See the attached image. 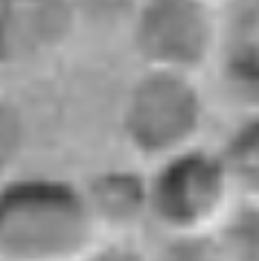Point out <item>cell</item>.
<instances>
[{
  "instance_id": "6",
  "label": "cell",
  "mask_w": 259,
  "mask_h": 261,
  "mask_svg": "<svg viewBox=\"0 0 259 261\" xmlns=\"http://www.w3.org/2000/svg\"><path fill=\"white\" fill-rule=\"evenodd\" d=\"M98 237L127 241L148 218L146 175L132 168H107L82 187Z\"/></svg>"
},
{
  "instance_id": "11",
  "label": "cell",
  "mask_w": 259,
  "mask_h": 261,
  "mask_svg": "<svg viewBox=\"0 0 259 261\" xmlns=\"http://www.w3.org/2000/svg\"><path fill=\"white\" fill-rule=\"evenodd\" d=\"M23 145V120L12 105L0 100V170L16 159Z\"/></svg>"
},
{
  "instance_id": "2",
  "label": "cell",
  "mask_w": 259,
  "mask_h": 261,
  "mask_svg": "<svg viewBox=\"0 0 259 261\" xmlns=\"http://www.w3.org/2000/svg\"><path fill=\"white\" fill-rule=\"evenodd\" d=\"M207 100L198 75L141 68L121 105V132L132 152L155 164L200 143Z\"/></svg>"
},
{
  "instance_id": "12",
  "label": "cell",
  "mask_w": 259,
  "mask_h": 261,
  "mask_svg": "<svg viewBox=\"0 0 259 261\" xmlns=\"http://www.w3.org/2000/svg\"><path fill=\"white\" fill-rule=\"evenodd\" d=\"M80 261H148V252H141L127 241L96 243Z\"/></svg>"
},
{
  "instance_id": "1",
  "label": "cell",
  "mask_w": 259,
  "mask_h": 261,
  "mask_svg": "<svg viewBox=\"0 0 259 261\" xmlns=\"http://www.w3.org/2000/svg\"><path fill=\"white\" fill-rule=\"evenodd\" d=\"M98 241L82 187L48 175L0 184L3 261H80Z\"/></svg>"
},
{
  "instance_id": "5",
  "label": "cell",
  "mask_w": 259,
  "mask_h": 261,
  "mask_svg": "<svg viewBox=\"0 0 259 261\" xmlns=\"http://www.w3.org/2000/svg\"><path fill=\"white\" fill-rule=\"evenodd\" d=\"M212 75L239 114L259 109V0H218Z\"/></svg>"
},
{
  "instance_id": "9",
  "label": "cell",
  "mask_w": 259,
  "mask_h": 261,
  "mask_svg": "<svg viewBox=\"0 0 259 261\" xmlns=\"http://www.w3.org/2000/svg\"><path fill=\"white\" fill-rule=\"evenodd\" d=\"M73 28L91 32H121L125 30L139 0H66Z\"/></svg>"
},
{
  "instance_id": "4",
  "label": "cell",
  "mask_w": 259,
  "mask_h": 261,
  "mask_svg": "<svg viewBox=\"0 0 259 261\" xmlns=\"http://www.w3.org/2000/svg\"><path fill=\"white\" fill-rule=\"evenodd\" d=\"M218 0H139L125 30L141 68L200 75L212 68Z\"/></svg>"
},
{
  "instance_id": "10",
  "label": "cell",
  "mask_w": 259,
  "mask_h": 261,
  "mask_svg": "<svg viewBox=\"0 0 259 261\" xmlns=\"http://www.w3.org/2000/svg\"><path fill=\"white\" fill-rule=\"evenodd\" d=\"M148 261H227L216 234H159Z\"/></svg>"
},
{
  "instance_id": "3",
  "label": "cell",
  "mask_w": 259,
  "mask_h": 261,
  "mask_svg": "<svg viewBox=\"0 0 259 261\" xmlns=\"http://www.w3.org/2000/svg\"><path fill=\"white\" fill-rule=\"evenodd\" d=\"M146 187L148 218L159 234H212L237 202L218 150L202 143L155 162Z\"/></svg>"
},
{
  "instance_id": "7",
  "label": "cell",
  "mask_w": 259,
  "mask_h": 261,
  "mask_svg": "<svg viewBox=\"0 0 259 261\" xmlns=\"http://www.w3.org/2000/svg\"><path fill=\"white\" fill-rule=\"evenodd\" d=\"M218 154L237 200L259 198V109L241 112Z\"/></svg>"
},
{
  "instance_id": "8",
  "label": "cell",
  "mask_w": 259,
  "mask_h": 261,
  "mask_svg": "<svg viewBox=\"0 0 259 261\" xmlns=\"http://www.w3.org/2000/svg\"><path fill=\"white\" fill-rule=\"evenodd\" d=\"M214 234L227 261H259V198L237 200Z\"/></svg>"
}]
</instances>
